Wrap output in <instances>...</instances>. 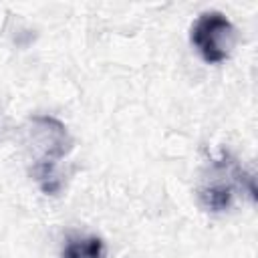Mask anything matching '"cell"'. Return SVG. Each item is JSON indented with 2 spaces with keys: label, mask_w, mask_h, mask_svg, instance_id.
<instances>
[{
  "label": "cell",
  "mask_w": 258,
  "mask_h": 258,
  "mask_svg": "<svg viewBox=\"0 0 258 258\" xmlns=\"http://www.w3.org/2000/svg\"><path fill=\"white\" fill-rule=\"evenodd\" d=\"M32 125L38 131V141L44 145L42 153H40V159L34 165L36 179H38L42 191L56 194L58 187H60V181H58V177L54 173V165L62 155H67L71 151L69 131L58 119L48 117V115L32 117Z\"/></svg>",
  "instance_id": "obj_1"
},
{
  "label": "cell",
  "mask_w": 258,
  "mask_h": 258,
  "mask_svg": "<svg viewBox=\"0 0 258 258\" xmlns=\"http://www.w3.org/2000/svg\"><path fill=\"white\" fill-rule=\"evenodd\" d=\"M198 196H200V202H202V206L206 210H210V212H224L234 202V185L226 183V181L206 183L204 187H200Z\"/></svg>",
  "instance_id": "obj_3"
},
{
  "label": "cell",
  "mask_w": 258,
  "mask_h": 258,
  "mask_svg": "<svg viewBox=\"0 0 258 258\" xmlns=\"http://www.w3.org/2000/svg\"><path fill=\"white\" fill-rule=\"evenodd\" d=\"M105 244L97 236L69 238L62 248V258H103Z\"/></svg>",
  "instance_id": "obj_4"
},
{
  "label": "cell",
  "mask_w": 258,
  "mask_h": 258,
  "mask_svg": "<svg viewBox=\"0 0 258 258\" xmlns=\"http://www.w3.org/2000/svg\"><path fill=\"white\" fill-rule=\"evenodd\" d=\"M236 26L222 14V12H204L191 26L189 40L200 52V56L210 62L218 64L224 62L234 46H236Z\"/></svg>",
  "instance_id": "obj_2"
}]
</instances>
